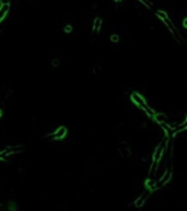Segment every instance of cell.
Returning a JSON list of instances; mask_svg holds the SVG:
<instances>
[{
    "instance_id": "cell-1",
    "label": "cell",
    "mask_w": 187,
    "mask_h": 211,
    "mask_svg": "<svg viewBox=\"0 0 187 211\" xmlns=\"http://www.w3.org/2000/svg\"><path fill=\"white\" fill-rule=\"evenodd\" d=\"M65 132H66V128H63V127H61L59 130L56 132V134H55L54 137L56 138V139H61V138L65 136Z\"/></svg>"
},
{
    "instance_id": "cell-3",
    "label": "cell",
    "mask_w": 187,
    "mask_h": 211,
    "mask_svg": "<svg viewBox=\"0 0 187 211\" xmlns=\"http://www.w3.org/2000/svg\"><path fill=\"white\" fill-rule=\"evenodd\" d=\"M0 161H4V157H0Z\"/></svg>"
},
{
    "instance_id": "cell-4",
    "label": "cell",
    "mask_w": 187,
    "mask_h": 211,
    "mask_svg": "<svg viewBox=\"0 0 187 211\" xmlns=\"http://www.w3.org/2000/svg\"><path fill=\"white\" fill-rule=\"evenodd\" d=\"M116 1H121V0H116Z\"/></svg>"
},
{
    "instance_id": "cell-2",
    "label": "cell",
    "mask_w": 187,
    "mask_h": 211,
    "mask_svg": "<svg viewBox=\"0 0 187 211\" xmlns=\"http://www.w3.org/2000/svg\"><path fill=\"white\" fill-rule=\"evenodd\" d=\"M100 25H101V20L100 19H97L96 21H95V26H94V29L96 30V31H98V27H100Z\"/></svg>"
}]
</instances>
